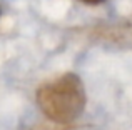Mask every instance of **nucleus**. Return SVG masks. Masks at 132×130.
<instances>
[{
    "label": "nucleus",
    "mask_w": 132,
    "mask_h": 130,
    "mask_svg": "<svg viewBox=\"0 0 132 130\" xmlns=\"http://www.w3.org/2000/svg\"><path fill=\"white\" fill-rule=\"evenodd\" d=\"M37 104L48 118L59 124H69L85 107L84 85L77 75L65 73L39 88Z\"/></svg>",
    "instance_id": "obj_1"
},
{
    "label": "nucleus",
    "mask_w": 132,
    "mask_h": 130,
    "mask_svg": "<svg viewBox=\"0 0 132 130\" xmlns=\"http://www.w3.org/2000/svg\"><path fill=\"white\" fill-rule=\"evenodd\" d=\"M82 2H85V3H92V5H95V3L104 2V0H82Z\"/></svg>",
    "instance_id": "obj_2"
}]
</instances>
